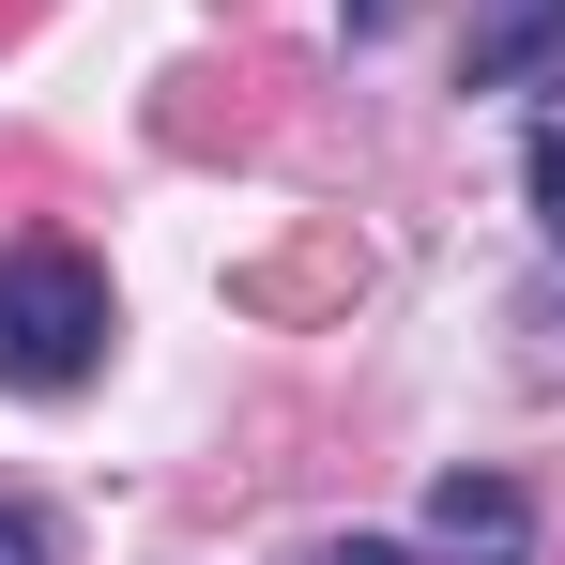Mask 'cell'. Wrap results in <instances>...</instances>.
<instances>
[{"instance_id": "cell-8", "label": "cell", "mask_w": 565, "mask_h": 565, "mask_svg": "<svg viewBox=\"0 0 565 565\" xmlns=\"http://www.w3.org/2000/svg\"><path fill=\"white\" fill-rule=\"evenodd\" d=\"M306 565H397V551H382V535H321Z\"/></svg>"}, {"instance_id": "cell-4", "label": "cell", "mask_w": 565, "mask_h": 565, "mask_svg": "<svg viewBox=\"0 0 565 565\" xmlns=\"http://www.w3.org/2000/svg\"><path fill=\"white\" fill-rule=\"evenodd\" d=\"M551 62H565V0H473L459 93H520V77H551Z\"/></svg>"}, {"instance_id": "cell-1", "label": "cell", "mask_w": 565, "mask_h": 565, "mask_svg": "<svg viewBox=\"0 0 565 565\" xmlns=\"http://www.w3.org/2000/svg\"><path fill=\"white\" fill-rule=\"evenodd\" d=\"M107 337H122V321H107V276L77 245H15V260H0V382H15V397L93 382Z\"/></svg>"}, {"instance_id": "cell-10", "label": "cell", "mask_w": 565, "mask_h": 565, "mask_svg": "<svg viewBox=\"0 0 565 565\" xmlns=\"http://www.w3.org/2000/svg\"><path fill=\"white\" fill-rule=\"evenodd\" d=\"M352 31H397V0H352Z\"/></svg>"}, {"instance_id": "cell-5", "label": "cell", "mask_w": 565, "mask_h": 565, "mask_svg": "<svg viewBox=\"0 0 565 565\" xmlns=\"http://www.w3.org/2000/svg\"><path fill=\"white\" fill-rule=\"evenodd\" d=\"M428 535H444V565H520L535 551V504H520L504 473H444V489H428Z\"/></svg>"}, {"instance_id": "cell-2", "label": "cell", "mask_w": 565, "mask_h": 565, "mask_svg": "<svg viewBox=\"0 0 565 565\" xmlns=\"http://www.w3.org/2000/svg\"><path fill=\"white\" fill-rule=\"evenodd\" d=\"M290 93H306L290 46H214V62H169L153 77V138L184 169H230V153H276L290 138Z\"/></svg>"}, {"instance_id": "cell-6", "label": "cell", "mask_w": 565, "mask_h": 565, "mask_svg": "<svg viewBox=\"0 0 565 565\" xmlns=\"http://www.w3.org/2000/svg\"><path fill=\"white\" fill-rule=\"evenodd\" d=\"M520 169H535V214H551V245H565V93L535 107V153H520Z\"/></svg>"}, {"instance_id": "cell-3", "label": "cell", "mask_w": 565, "mask_h": 565, "mask_svg": "<svg viewBox=\"0 0 565 565\" xmlns=\"http://www.w3.org/2000/svg\"><path fill=\"white\" fill-rule=\"evenodd\" d=\"M352 290H367V230H352V214H321V230H290L260 260H230V306H245V321H337Z\"/></svg>"}, {"instance_id": "cell-9", "label": "cell", "mask_w": 565, "mask_h": 565, "mask_svg": "<svg viewBox=\"0 0 565 565\" xmlns=\"http://www.w3.org/2000/svg\"><path fill=\"white\" fill-rule=\"evenodd\" d=\"M31 15H46V0H0V46H15V31H31Z\"/></svg>"}, {"instance_id": "cell-7", "label": "cell", "mask_w": 565, "mask_h": 565, "mask_svg": "<svg viewBox=\"0 0 565 565\" xmlns=\"http://www.w3.org/2000/svg\"><path fill=\"white\" fill-rule=\"evenodd\" d=\"M0 565H62V535H46L31 504H0Z\"/></svg>"}]
</instances>
